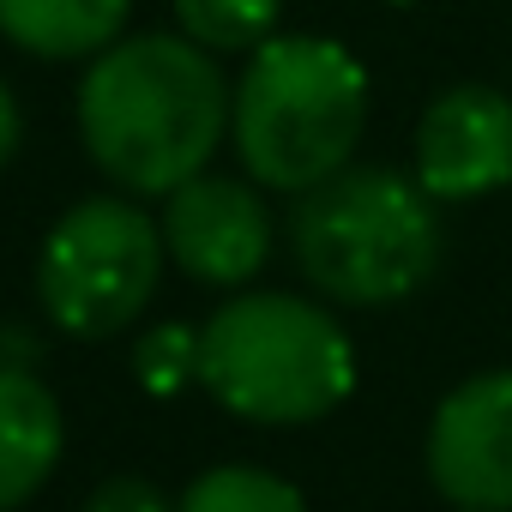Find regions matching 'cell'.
Instances as JSON below:
<instances>
[{"mask_svg":"<svg viewBox=\"0 0 512 512\" xmlns=\"http://www.w3.org/2000/svg\"><path fill=\"white\" fill-rule=\"evenodd\" d=\"M235 91L193 37H115L79 79V139L127 193H175L205 175L229 133Z\"/></svg>","mask_w":512,"mask_h":512,"instance_id":"6da1fadb","label":"cell"},{"mask_svg":"<svg viewBox=\"0 0 512 512\" xmlns=\"http://www.w3.org/2000/svg\"><path fill=\"white\" fill-rule=\"evenodd\" d=\"M368 127V73L344 43L326 37H266L247 73L235 79L229 139L241 169L278 187L308 193L326 175L350 169Z\"/></svg>","mask_w":512,"mask_h":512,"instance_id":"7a4b0ae2","label":"cell"},{"mask_svg":"<svg viewBox=\"0 0 512 512\" xmlns=\"http://www.w3.org/2000/svg\"><path fill=\"white\" fill-rule=\"evenodd\" d=\"M199 386L241 422L296 428L356 392V350L320 302L247 290L199 326Z\"/></svg>","mask_w":512,"mask_h":512,"instance_id":"3957f363","label":"cell"},{"mask_svg":"<svg viewBox=\"0 0 512 512\" xmlns=\"http://www.w3.org/2000/svg\"><path fill=\"white\" fill-rule=\"evenodd\" d=\"M290 247L302 278L344 308L404 302L440 266L434 193L398 169H338L296 199Z\"/></svg>","mask_w":512,"mask_h":512,"instance_id":"277c9868","label":"cell"},{"mask_svg":"<svg viewBox=\"0 0 512 512\" xmlns=\"http://www.w3.org/2000/svg\"><path fill=\"white\" fill-rule=\"evenodd\" d=\"M163 253V223L133 199H79L37 253V302L67 338H115L157 296Z\"/></svg>","mask_w":512,"mask_h":512,"instance_id":"5b68a950","label":"cell"},{"mask_svg":"<svg viewBox=\"0 0 512 512\" xmlns=\"http://www.w3.org/2000/svg\"><path fill=\"white\" fill-rule=\"evenodd\" d=\"M428 482L464 512H512V368L440 398L428 422Z\"/></svg>","mask_w":512,"mask_h":512,"instance_id":"8992f818","label":"cell"},{"mask_svg":"<svg viewBox=\"0 0 512 512\" xmlns=\"http://www.w3.org/2000/svg\"><path fill=\"white\" fill-rule=\"evenodd\" d=\"M163 247L187 278L235 290L272 260V211L247 181L193 175L163 205Z\"/></svg>","mask_w":512,"mask_h":512,"instance_id":"52a82bcc","label":"cell"},{"mask_svg":"<svg viewBox=\"0 0 512 512\" xmlns=\"http://www.w3.org/2000/svg\"><path fill=\"white\" fill-rule=\"evenodd\" d=\"M416 181L458 205L512 181V97L494 85H452L422 109Z\"/></svg>","mask_w":512,"mask_h":512,"instance_id":"ba28073f","label":"cell"},{"mask_svg":"<svg viewBox=\"0 0 512 512\" xmlns=\"http://www.w3.org/2000/svg\"><path fill=\"white\" fill-rule=\"evenodd\" d=\"M61 464V404L31 368H0V512L25 506Z\"/></svg>","mask_w":512,"mask_h":512,"instance_id":"9c48e42d","label":"cell"},{"mask_svg":"<svg viewBox=\"0 0 512 512\" xmlns=\"http://www.w3.org/2000/svg\"><path fill=\"white\" fill-rule=\"evenodd\" d=\"M133 0H0V37L43 61L103 55L127 31Z\"/></svg>","mask_w":512,"mask_h":512,"instance_id":"30bf717a","label":"cell"},{"mask_svg":"<svg viewBox=\"0 0 512 512\" xmlns=\"http://www.w3.org/2000/svg\"><path fill=\"white\" fill-rule=\"evenodd\" d=\"M175 512H308L296 482L260 470V464H217L199 482H187Z\"/></svg>","mask_w":512,"mask_h":512,"instance_id":"8fae6325","label":"cell"},{"mask_svg":"<svg viewBox=\"0 0 512 512\" xmlns=\"http://www.w3.org/2000/svg\"><path fill=\"white\" fill-rule=\"evenodd\" d=\"M278 7L284 0H175V25L211 55H235V49H260L272 37Z\"/></svg>","mask_w":512,"mask_h":512,"instance_id":"7c38bea8","label":"cell"},{"mask_svg":"<svg viewBox=\"0 0 512 512\" xmlns=\"http://www.w3.org/2000/svg\"><path fill=\"white\" fill-rule=\"evenodd\" d=\"M133 374L151 398H175L187 380H199V332L193 326H157L133 344Z\"/></svg>","mask_w":512,"mask_h":512,"instance_id":"4fadbf2b","label":"cell"},{"mask_svg":"<svg viewBox=\"0 0 512 512\" xmlns=\"http://www.w3.org/2000/svg\"><path fill=\"white\" fill-rule=\"evenodd\" d=\"M85 512H175V506L151 476H109V482L91 488Z\"/></svg>","mask_w":512,"mask_h":512,"instance_id":"5bb4252c","label":"cell"},{"mask_svg":"<svg viewBox=\"0 0 512 512\" xmlns=\"http://www.w3.org/2000/svg\"><path fill=\"white\" fill-rule=\"evenodd\" d=\"M19 97H13V85L7 79H0V169H7L13 163V151H19Z\"/></svg>","mask_w":512,"mask_h":512,"instance_id":"9a60e30c","label":"cell"}]
</instances>
